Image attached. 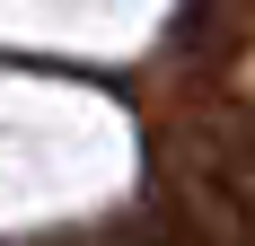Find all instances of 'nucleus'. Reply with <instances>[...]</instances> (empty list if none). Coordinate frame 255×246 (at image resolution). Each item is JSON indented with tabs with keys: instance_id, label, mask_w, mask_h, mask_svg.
<instances>
[{
	"instance_id": "f257e3e1",
	"label": "nucleus",
	"mask_w": 255,
	"mask_h": 246,
	"mask_svg": "<svg viewBox=\"0 0 255 246\" xmlns=\"http://www.w3.org/2000/svg\"><path fill=\"white\" fill-rule=\"evenodd\" d=\"M167 246H255V106L203 97L158 132Z\"/></svg>"
},
{
	"instance_id": "f03ea898",
	"label": "nucleus",
	"mask_w": 255,
	"mask_h": 246,
	"mask_svg": "<svg viewBox=\"0 0 255 246\" xmlns=\"http://www.w3.org/2000/svg\"><path fill=\"white\" fill-rule=\"evenodd\" d=\"M194 35H203L211 53L255 44V0H194Z\"/></svg>"
}]
</instances>
